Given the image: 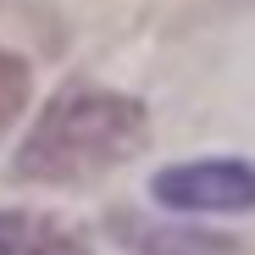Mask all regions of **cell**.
I'll return each mask as SVG.
<instances>
[{
	"mask_svg": "<svg viewBox=\"0 0 255 255\" xmlns=\"http://www.w3.org/2000/svg\"><path fill=\"white\" fill-rule=\"evenodd\" d=\"M28 95H33V72H28V61L11 56V50H0V128H11V122L22 117Z\"/></svg>",
	"mask_w": 255,
	"mask_h": 255,
	"instance_id": "cell-5",
	"label": "cell"
},
{
	"mask_svg": "<svg viewBox=\"0 0 255 255\" xmlns=\"http://www.w3.org/2000/svg\"><path fill=\"white\" fill-rule=\"evenodd\" d=\"M150 194L166 211H255V166L250 161H183L150 178Z\"/></svg>",
	"mask_w": 255,
	"mask_h": 255,
	"instance_id": "cell-2",
	"label": "cell"
},
{
	"mask_svg": "<svg viewBox=\"0 0 255 255\" xmlns=\"http://www.w3.org/2000/svg\"><path fill=\"white\" fill-rule=\"evenodd\" d=\"M128 255H244V250H239V239L200 233V228H144V233H133Z\"/></svg>",
	"mask_w": 255,
	"mask_h": 255,
	"instance_id": "cell-4",
	"label": "cell"
},
{
	"mask_svg": "<svg viewBox=\"0 0 255 255\" xmlns=\"http://www.w3.org/2000/svg\"><path fill=\"white\" fill-rule=\"evenodd\" d=\"M0 255H89V233L50 211H0Z\"/></svg>",
	"mask_w": 255,
	"mask_h": 255,
	"instance_id": "cell-3",
	"label": "cell"
},
{
	"mask_svg": "<svg viewBox=\"0 0 255 255\" xmlns=\"http://www.w3.org/2000/svg\"><path fill=\"white\" fill-rule=\"evenodd\" d=\"M150 139V117L133 95L100 89V83H67L33 122V133L17 150L22 183L78 189L117 166H128Z\"/></svg>",
	"mask_w": 255,
	"mask_h": 255,
	"instance_id": "cell-1",
	"label": "cell"
}]
</instances>
